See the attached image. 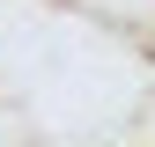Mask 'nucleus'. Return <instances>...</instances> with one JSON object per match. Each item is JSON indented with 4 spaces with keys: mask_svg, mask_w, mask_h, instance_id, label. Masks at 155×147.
Wrapping results in <instances>:
<instances>
[]
</instances>
